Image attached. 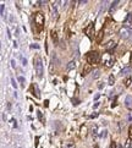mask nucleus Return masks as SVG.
I'll return each instance as SVG.
<instances>
[{
    "label": "nucleus",
    "mask_w": 132,
    "mask_h": 148,
    "mask_svg": "<svg viewBox=\"0 0 132 148\" xmlns=\"http://www.w3.org/2000/svg\"><path fill=\"white\" fill-rule=\"evenodd\" d=\"M34 70H35L37 77L42 78L43 77V72H44V67H43L42 59H41V57H38V55L34 58Z\"/></svg>",
    "instance_id": "1"
},
{
    "label": "nucleus",
    "mask_w": 132,
    "mask_h": 148,
    "mask_svg": "<svg viewBox=\"0 0 132 148\" xmlns=\"http://www.w3.org/2000/svg\"><path fill=\"white\" fill-rule=\"evenodd\" d=\"M86 59H87V61H88L89 64H98L99 63V60H100V55H99L98 51L92 50V51H89V53H87Z\"/></svg>",
    "instance_id": "2"
},
{
    "label": "nucleus",
    "mask_w": 132,
    "mask_h": 148,
    "mask_svg": "<svg viewBox=\"0 0 132 148\" xmlns=\"http://www.w3.org/2000/svg\"><path fill=\"white\" fill-rule=\"evenodd\" d=\"M35 23H37L38 31H42L43 23H44V16H43L42 12H37V14H35Z\"/></svg>",
    "instance_id": "3"
},
{
    "label": "nucleus",
    "mask_w": 132,
    "mask_h": 148,
    "mask_svg": "<svg viewBox=\"0 0 132 148\" xmlns=\"http://www.w3.org/2000/svg\"><path fill=\"white\" fill-rule=\"evenodd\" d=\"M130 35H131V31L127 28V27L120 29V37L122 39H130Z\"/></svg>",
    "instance_id": "4"
},
{
    "label": "nucleus",
    "mask_w": 132,
    "mask_h": 148,
    "mask_svg": "<svg viewBox=\"0 0 132 148\" xmlns=\"http://www.w3.org/2000/svg\"><path fill=\"white\" fill-rule=\"evenodd\" d=\"M75 67H76V61H75V60H71V61H69L67 65H66V71L73 70Z\"/></svg>",
    "instance_id": "5"
},
{
    "label": "nucleus",
    "mask_w": 132,
    "mask_h": 148,
    "mask_svg": "<svg viewBox=\"0 0 132 148\" xmlns=\"http://www.w3.org/2000/svg\"><path fill=\"white\" fill-rule=\"evenodd\" d=\"M93 27H94V25H93V23H89V26H88L87 28L84 29V32H86V34L88 35L89 38H92V37H93V34H92V29H93Z\"/></svg>",
    "instance_id": "6"
},
{
    "label": "nucleus",
    "mask_w": 132,
    "mask_h": 148,
    "mask_svg": "<svg viewBox=\"0 0 132 148\" xmlns=\"http://www.w3.org/2000/svg\"><path fill=\"white\" fill-rule=\"evenodd\" d=\"M50 7H51V16H53V18H56V17H58V9H56L55 4L53 3V4L50 5Z\"/></svg>",
    "instance_id": "7"
},
{
    "label": "nucleus",
    "mask_w": 132,
    "mask_h": 148,
    "mask_svg": "<svg viewBox=\"0 0 132 148\" xmlns=\"http://www.w3.org/2000/svg\"><path fill=\"white\" fill-rule=\"evenodd\" d=\"M125 26L126 27H128V26H131V23H132V14L130 12V14L127 15V17H126V20H125Z\"/></svg>",
    "instance_id": "8"
},
{
    "label": "nucleus",
    "mask_w": 132,
    "mask_h": 148,
    "mask_svg": "<svg viewBox=\"0 0 132 148\" xmlns=\"http://www.w3.org/2000/svg\"><path fill=\"white\" fill-rule=\"evenodd\" d=\"M125 105L127 108H132V96H127L125 98Z\"/></svg>",
    "instance_id": "9"
},
{
    "label": "nucleus",
    "mask_w": 132,
    "mask_h": 148,
    "mask_svg": "<svg viewBox=\"0 0 132 148\" xmlns=\"http://www.w3.org/2000/svg\"><path fill=\"white\" fill-rule=\"evenodd\" d=\"M32 89H33V94H34L37 98H39L41 97V93H39V89H38V86L35 85V83L32 85Z\"/></svg>",
    "instance_id": "10"
},
{
    "label": "nucleus",
    "mask_w": 132,
    "mask_h": 148,
    "mask_svg": "<svg viewBox=\"0 0 132 148\" xmlns=\"http://www.w3.org/2000/svg\"><path fill=\"white\" fill-rule=\"evenodd\" d=\"M130 71H131L130 67H125V69H122V70L120 71V76H125V75H127V73H130Z\"/></svg>",
    "instance_id": "11"
},
{
    "label": "nucleus",
    "mask_w": 132,
    "mask_h": 148,
    "mask_svg": "<svg viewBox=\"0 0 132 148\" xmlns=\"http://www.w3.org/2000/svg\"><path fill=\"white\" fill-rule=\"evenodd\" d=\"M112 64H114V58H110V59H108V60H106L105 66H106V67H110V66H112Z\"/></svg>",
    "instance_id": "12"
},
{
    "label": "nucleus",
    "mask_w": 132,
    "mask_h": 148,
    "mask_svg": "<svg viewBox=\"0 0 132 148\" xmlns=\"http://www.w3.org/2000/svg\"><path fill=\"white\" fill-rule=\"evenodd\" d=\"M99 76H100V71H99V70L92 71V77H93V78H98Z\"/></svg>",
    "instance_id": "13"
},
{
    "label": "nucleus",
    "mask_w": 132,
    "mask_h": 148,
    "mask_svg": "<svg viewBox=\"0 0 132 148\" xmlns=\"http://www.w3.org/2000/svg\"><path fill=\"white\" fill-rule=\"evenodd\" d=\"M118 4H119V1H118V0H115V1H112V3H111V6H110V9H109V11H110V12H112V10H114L115 7L118 6Z\"/></svg>",
    "instance_id": "14"
},
{
    "label": "nucleus",
    "mask_w": 132,
    "mask_h": 148,
    "mask_svg": "<svg viewBox=\"0 0 132 148\" xmlns=\"http://www.w3.org/2000/svg\"><path fill=\"white\" fill-rule=\"evenodd\" d=\"M108 4H109L108 1H103V3H102V7H100V11H99L100 14L103 12V10H104V11L106 10V6H108Z\"/></svg>",
    "instance_id": "15"
},
{
    "label": "nucleus",
    "mask_w": 132,
    "mask_h": 148,
    "mask_svg": "<svg viewBox=\"0 0 132 148\" xmlns=\"http://www.w3.org/2000/svg\"><path fill=\"white\" fill-rule=\"evenodd\" d=\"M89 71H90V66H89V65L84 66V67H83V73H82V75H83V76H86L87 73H89Z\"/></svg>",
    "instance_id": "16"
},
{
    "label": "nucleus",
    "mask_w": 132,
    "mask_h": 148,
    "mask_svg": "<svg viewBox=\"0 0 132 148\" xmlns=\"http://www.w3.org/2000/svg\"><path fill=\"white\" fill-rule=\"evenodd\" d=\"M65 148H76V147H75L73 142H67V143H65Z\"/></svg>",
    "instance_id": "17"
},
{
    "label": "nucleus",
    "mask_w": 132,
    "mask_h": 148,
    "mask_svg": "<svg viewBox=\"0 0 132 148\" xmlns=\"http://www.w3.org/2000/svg\"><path fill=\"white\" fill-rule=\"evenodd\" d=\"M51 38H53V41L54 42H58V34H56V32L55 31H51Z\"/></svg>",
    "instance_id": "18"
},
{
    "label": "nucleus",
    "mask_w": 132,
    "mask_h": 148,
    "mask_svg": "<svg viewBox=\"0 0 132 148\" xmlns=\"http://www.w3.org/2000/svg\"><path fill=\"white\" fill-rule=\"evenodd\" d=\"M37 115H38V119H39V121H41V122H44V118H43L42 112H37Z\"/></svg>",
    "instance_id": "19"
},
{
    "label": "nucleus",
    "mask_w": 132,
    "mask_h": 148,
    "mask_svg": "<svg viewBox=\"0 0 132 148\" xmlns=\"http://www.w3.org/2000/svg\"><path fill=\"white\" fill-rule=\"evenodd\" d=\"M114 81H115V77H114L112 75H110V76H109V82H108V83H109L110 86H112L114 85Z\"/></svg>",
    "instance_id": "20"
},
{
    "label": "nucleus",
    "mask_w": 132,
    "mask_h": 148,
    "mask_svg": "<svg viewBox=\"0 0 132 148\" xmlns=\"http://www.w3.org/2000/svg\"><path fill=\"white\" fill-rule=\"evenodd\" d=\"M11 85H12V87H14L15 89L17 88V83H16V81H15L14 77H11Z\"/></svg>",
    "instance_id": "21"
},
{
    "label": "nucleus",
    "mask_w": 132,
    "mask_h": 148,
    "mask_svg": "<svg viewBox=\"0 0 132 148\" xmlns=\"http://www.w3.org/2000/svg\"><path fill=\"white\" fill-rule=\"evenodd\" d=\"M18 81L21 82L22 87H25V77H23V76H20V77H18Z\"/></svg>",
    "instance_id": "22"
},
{
    "label": "nucleus",
    "mask_w": 132,
    "mask_h": 148,
    "mask_svg": "<svg viewBox=\"0 0 132 148\" xmlns=\"http://www.w3.org/2000/svg\"><path fill=\"white\" fill-rule=\"evenodd\" d=\"M115 45H116V44H115V42L110 41V42H109V44H106V48L109 49V48H111V47H115Z\"/></svg>",
    "instance_id": "23"
},
{
    "label": "nucleus",
    "mask_w": 132,
    "mask_h": 148,
    "mask_svg": "<svg viewBox=\"0 0 132 148\" xmlns=\"http://www.w3.org/2000/svg\"><path fill=\"white\" fill-rule=\"evenodd\" d=\"M106 136H108V131H106V130H104V131L100 134V137H102V138H105Z\"/></svg>",
    "instance_id": "24"
},
{
    "label": "nucleus",
    "mask_w": 132,
    "mask_h": 148,
    "mask_svg": "<svg viewBox=\"0 0 132 148\" xmlns=\"http://www.w3.org/2000/svg\"><path fill=\"white\" fill-rule=\"evenodd\" d=\"M128 138H130V141H132V126L128 128Z\"/></svg>",
    "instance_id": "25"
},
{
    "label": "nucleus",
    "mask_w": 132,
    "mask_h": 148,
    "mask_svg": "<svg viewBox=\"0 0 132 148\" xmlns=\"http://www.w3.org/2000/svg\"><path fill=\"white\" fill-rule=\"evenodd\" d=\"M98 134V127L94 125V127H93V136H97Z\"/></svg>",
    "instance_id": "26"
},
{
    "label": "nucleus",
    "mask_w": 132,
    "mask_h": 148,
    "mask_svg": "<svg viewBox=\"0 0 132 148\" xmlns=\"http://www.w3.org/2000/svg\"><path fill=\"white\" fill-rule=\"evenodd\" d=\"M127 121H128V122H132V113H130L127 115Z\"/></svg>",
    "instance_id": "27"
},
{
    "label": "nucleus",
    "mask_w": 132,
    "mask_h": 148,
    "mask_svg": "<svg viewBox=\"0 0 132 148\" xmlns=\"http://www.w3.org/2000/svg\"><path fill=\"white\" fill-rule=\"evenodd\" d=\"M4 9H5V6H4V4L1 3V6H0V12H1V14H4Z\"/></svg>",
    "instance_id": "28"
},
{
    "label": "nucleus",
    "mask_w": 132,
    "mask_h": 148,
    "mask_svg": "<svg viewBox=\"0 0 132 148\" xmlns=\"http://www.w3.org/2000/svg\"><path fill=\"white\" fill-rule=\"evenodd\" d=\"M72 103H73L75 105H77V104L80 103V100H78V99H72Z\"/></svg>",
    "instance_id": "29"
},
{
    "label": "nucleus",
    "mask_w": 132,
    "mask_h": 148,
    "mask_svg": "<svg viewBox=\"0 0 132 148\" xmlns=\"http://www.w3.org/2000/svg\"><path fill=\"white\" fill-rule=\"evenodd\" d=\"M11 66H12V69H16V64H15V60H11Z\"/></svg>",
    "instance_id": "30"
},
{
    "label": "nucleus",
    "mask_w": 132,
    "mask_h": 148,
    "mask_svg": "<svg viewBox=\"0 0 132 148\" xmlns=\"http://www.w3.org/2000/svg\"><path fill=\"white\" fill-rule=\"evenodd\" d=\"M6 33H7V37H9V38H11V33H10V29L9 28H6Z\"/></svg>",
    "instance_id": "31"
},
{
    "label": "nucleus",
    "mask_w": 132,
    "mask_h": 148,
    "mask_svg": "<svg viewBox=\"0 0 132 148\" xmlns=\"http://www.w3.org/2000/svg\"><path fill=\"white\" fill-rule=\"evenodd\" d=\"M22 65H23V66L27 65V60H26V59H22Z\"/></svg>",
    "instance_id": "32"
},
{
    "label": "nucleus",
    "mask_w": 132,
    "mask_h": 148,
    "mask_svg": "<svg viewBox=\"0 0 132 148\" xmlns=\"http://www.w3.org/2000/svg\"><path fill=\"white\" fill-rule=\"evenodd\" d=\"M130 82H131V80H130V78H127V80H126V83H125V85L126 86H130Z\"/></svg>",
    "instance_id": "33"
},
{
    "label": "nucleus",
    "mask_w": 132,
    "mask_h": 148,
    "mask_svg": "<svg viewBox=\"0 0 132 148\" xmlns=\"http://www.w3.org/2000/svg\"><path fill=\"white\" fill-rule=\"evenodd\" d=\"M116 146H115V142H111L110 143V148H115Z\"/></svg>",
    "instance_id": "34"
},
{
    "label": "nucleus",
    "mask_w": 132,
    "mask_h": 148,
    "mask_svg": "<svg viewBox=\"0 0 132 148\" xmlns=\"http://www.w3.org/2000/svg\"><path fill=\"white\" fill-rule=\"evenodd\" d=\"M32 48H35V49H38V48H39V45H38V44H33V45H32Z\"/></svg>",
    "instance_id": "35"
},
{
    "label": "nucleus",
    "mask_w": 132,
    "mask_h": 148,
    "mask_svg": "<svg viewBox=\"0 0 132 148\" xmlns=\"http://www.w3.org/2000/svg\"><path fill=\"white\" fill-rule=\"evenodd\" d=\"M98 116V114L96 113V114H92V115H90V118H97Z\"/></svg>",
    "instance_id": "36"
},
{
    "label": "nucleus",
    "mask_w": 132,
    "mask_h": 148,
    "mask_svg": "<svg viewBox=\"0 0 132 148\" xmlns=\"http://www.w3.org/2000/svg\"><path fill=\"white\" fill-rule=\"evenodd\" d=\"M14 47H15V48H17V47H18V44H17V42H14Z\"/></svg>",
    "instance_id": "37"
},
{
    "label": "nucleus",
    "mask_w": 132,
    "mask_h": 148,
    "mask_svg": "<svg viewBox=\"0 0 132 148\" xmlns=\"http://www.w3.org/2000/svg\"><path fill=\"white\" fill-rule=\"evenodd\" d=\"M130 41L132 42V31H131V35H130Z\"/></svg>",
    "instance_id": "38"
},
{
    "label": "nucleus",
    "mask_w": 132,
    "mask_h": 148,
    "mask_svg": "<svg viewBox=\"0 0 132 148\" xmlns=\"http://www.w3.org/2000/svg\"><path fill=\"white\" fill-rule=\"evenodd\" d=\"M131 64H132V55H131Z\"/></svg>",
    "instance_id": "39"
}]
</instances>
